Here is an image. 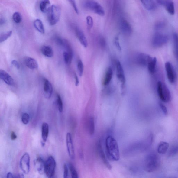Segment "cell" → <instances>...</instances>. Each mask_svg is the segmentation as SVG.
<instances>
[{
    "label": "cell",
    "instance_id": "6da1fadb",
    "mask_svg": "<svg viewBox=\"0 0 178 178\" xmlns=\"http://www.w3.org/2000/svg\"><path fill=\"white\" fill-rule=\"evenodd\" d=\"M106 154L110 160L117 161L119 160L120 154L118 145L115 138L108 136L105 140Z\"/></svg>",
    "mask_w": 178,
    "mask_h": 178
},
{
    "label": "cell",
    "instance_id": "7a4b0ae2",
    "mask_svg": "<svg viewBox=\"0 0 178 178\" xmlns=\"http://www.w3.org/2000/svg\"><path fill=\"white\" fill-rule=\"evenodd\" d=\"M160 164V159L158 155L154 153H150L145 159L144 170L147 172H154L158 169Z\"/></svg>",
    "mask_w": 178,
    "mask_h": 178
},
{
    "label": "cell",
    "instance_id": "3957f363",
    "mask_svg": "<svg viewBox=\"0 0 178 178\" xmlns=\"http://www.w3.org/2000/svg\"><path fill=\"white\" fill-rule=\"evenodd\" d=\"M83 6L88 10L101 16L105 15V11L101 5L94 0H85Z\"/></svg>",
    "mask_w": 178,
    "mask_h": 178
},
{
    "label": "cell",
    "instance_id": "277c9868",
    "mask_svg": "<svg viewBox=\"0 0 178 178\" xmlns=\"http://www.w3.org/2000/svg\"><path fill=\"white\" fill-rule=\"evenodd\" d=\"M157 88L159 96L161 101L165 103L169 102L172 99V96L167 86L161 82H159L157 83Z\"/></svg>",
    "mask_w": 178,
    "mask_h": 178
},
{
    "label": "cell",
    "instance_id": "5b68a950",
    "mask_svg": "<svg viewBox=\"0 0 178 178\" xmlns=\"http://www.w3.org/2000/svg\"><path fill=\"white\" fill-rule=\"evenodd\" d=\"M48 20L51 25H54L59 22L61 16L60 8L57 5H52L48 11Z\"/></svg>",
    "mask_w": 178,
    "mask_h": 178
},
{
    "label": "cell",
    "instance_id": "8992f818",
    "mask_svg": "<svg viewBox=\"0 0 178 178\" xmlns=\"http://www.w3.org/2000/svg\"><path fill=\"white\" fill-rule=\"evenodd\" d=\"M56 163L53 157L50 156L45 162V173L47 177L52 178L55 174Z\"/></svg>",
    "mask_w": 178,
    "mask_h": 178
},
{
    "label": "cell",
    "instance_id": "52a82bcc",
    "mask_svg": "<svg viewBox=\"0 0 178 178\" xmlns=\"http://www.w3.org/2000/svg\"><path fill=\"white\" fill-rule=\"evenodd\" d=\"M168 38L165 34L157 33L154 35L152 39V45L155 48L160 47L167 43Z\"/></svg>",
    "mask_w": 178,
    "mask_h": 178
},
{
    "label": "cell",
    "instance_id": "ba28073f",
    "mask_svg": "<svg viewBox=\"0 0 178 178\" xmlns=\"http://www.w3.org/2000/svg\"><path fill=\"white\" fill-rule=\"evenodd\" d=\"M152 59L153 58L150 55L143 53H138L135 57V63L138 65L143 67L147 66Z\"/></svg>",
    "mask_w": 178,
    "mask_h": 178
},
{
    "label": "cell",
    "instance_id": "9c48e42d",
    "mask_svg": "<svg viewBox=\"0 0 178 178\" xmlns=\"http://www.w3.org/2000/svg\"><path fill=\"white\" fill-rule=\"evenodd\" d=\"M30 157L29 154L25 153L21 158L20 165L22 172L25 174H28L30 170Z\"/></svg>",
    "mask_w": 178,
    "mask_h": 178
},
{
    "label": "cell",
    "instance_id": "30bf717a",
    "mask_svg": "<svg viewBox=\"0 0 178 178\" xmlns=\"http://www.w3.org/2000/svg\"><path fill=\"white\" fill-rule=\"evenodd\" d=\"M117 77L120 82L121 83V88L122 91H124L125 87L126 78L124 71L121 64L119 61L117 62Z\"/></svg>",
    "mask_w": 178,
    "mask_h": 178
},
{
    "label": "cell",
    "instance_id": "8fae6325",
    "mask_svg": "<svg viewBox=\"0 0 178 178\" xmlns=\"http://www.w3.org/2000/svg\"><path fill=\"white\" fill-rule=\"evenodd\" d=\"M66 144L69 157L72 159H74L75 157L74 147L72 138L70 133H67L66 134Z\"/></svg>",
    "mask_w": 178,
    "mask_h": 178
},
{
    "label": "cell",
    "instance_id": "7c38bea8",
    "mask_svg": "<svg viewBox=\"0 0 178 178\" xmlns=\"http://www.w3.org/2000/svg\"><path fill=\"white\" fill-rule=\"evenodd\" d=\"M119 27L122 33L124 35L127 36L131 35L132 32V28L128 21L124 19H122L120 21Z\"/></svg>",
    "mask_w": 178,
    "mask_h": 178
},
{
    "label": "cell",
    "instance_id": "4fadbf2b",
    "mask_svg": "<svg viewBox=\"0 0 178 178\" xmlns=\"http://www.w3.org/2000/svg\"><path fill=\"white\" fill-rule=\"evenodd\" d=\"M165 67L167 77L169 81L171 83H174L175 80V73L174 69L170 62H166Z\"/></svg>",
    "mask_w": 178,
    "mask_h": 178
},
{
    "label": "cell",
    "instance_id": "5bb4252c",
    "mask_svg": "<svg viewBox=\"0 0 178 178\" xmlns=\"http://www.w3.org/2000/svg\"><path fill=\"white\" fill-rule=\"evenodd\" d=\"M35 167L39 174L43 175L45 173V162L40 157L37 158L34 161Z\"/></svg>",
    "mask_w": 178,
    "mask_h": 178
},
{
    "label": "cell",
    "instance_id": "9a60e30c",
    "mask_svg": "<svg viewBox=\"0 0 178 178\" xmlns=\"http://www.w3.org/2000/svg\"><path fill=\"white\" fill-rule=\"evenodd\" d=\"M0 78L8 85L13 86L15 84V81L12 77L5 71L2 69L0 70Z\"/></svg>",
    "mask_w": 178,
    "mask_h": 178
},
{
    "label": "cell",
    "instance_id": "2e32d148",
    "mask_svg": "<svg viewBox=\"0 0 178 178\" xmlns=\"http://www.w3.org/2000/svg\"><path fill=\"white\" fill-rule=\"evenodd\" d=\"M75 31L76 35L80 43L84 47H87L88 46V42L84 32L81 29L78 27L75 28Z\"/></svg>",
    "mask_w": 178,
    "mask_h": 178
},
{
    "label": "cell",
    "instance_id": "e0dca14e",
    "mask_svg": "<svg viewBox=\"0 0 178 178\" xmlns=\"http://www.w3.org/2000/svg\"><path fill=\"white\" fill-rule=\"evenodd\" d=\"M98 150L99 155L101 158L102 160L103 163L108 170H111L112 168V166L108 161L107 157L104 152L102 145H101V141H99L98 144Z\"/></svg>",
    "mask_w": 178,
    "mask_h": 178
},
{
    "label": "cell",
    "instance_id": "ac0fdd59",
    "mask_svg": "<svg viewBox=\"0 0 178 178\" xmlns=\"http://www.w3.org/2000/svg\"><path fill=\"white\" fill-rule=\"evenodd\" d=\"M44 91L45 98H50L53 93V87L52 84L47 79H45L44 82Z\"/></svg>",
    "mask_w": 178,
    "mask_h": 178
},
{
    "label": "cell",
    "instance_id": "d6986e66",
    "mask_svg": "<svg viewBox=\"0 0 178 178\" xmlns=\"http://www.w3.org/2000/svg\"><path fill=\"white\" fill-rule=\"evenodd\" d=\"M170 15H174L175 12L174 2L173 0H163L162 5Z\"/></svg>",
    "mask_w": 178,
    "mask_h": 178
},
{
    "label": "cell",
    "instance_id": "ffe728a7",
    "mask_svg": "<svg viewBox=\"0 0 178 178\" xmlns=\"http://www.w3.org/2000/svg\"><path fill=\"white\" fill-rule=\"evenodd\" d=\"M24 61L25 65L29 69H34L38 68V64L37 62L33 58L27 57L25 58Z\"/></svg>",
    "mask_w": 178,
    "mask_h": 178
},
{
    "label": "cell",
    "instance_id": "44dd1931",
    "mask_svg": "<svg viewBox=\"0 0 178 178\" xmlns=\"http://www.w3.org/2000/svg\"><path fill=\"white\" fill-rule=\"evenodd\" d=\"M51 6L50 0H41L39 3L40 10L43 13H48Z\"/></svg>",
    "mask_w": 178,
    "mask_h": 178
},
{
    "label": "cell",
    "instance_id": "7402d4cb",
    "mask_svg": "<svg viewBox=\"0 0 178 178\" xmlns=\"http://www.w3.org/2000/svg\"><path fill=\"white\" fill-rule=\"evenodd\" d=\"M113 74L112 69L111 67H108L106 71L105 77L103 81V85L107 86L110 84L112 80Z\"/></svg>",
    "mask_w": 178,
    "mask_h": 178
},
{
    "label": "cell",
    "instance_id": "603a6c76",
    "mask_svg": "<svg viewBox=\"0 0 178 178\" xmlns=\"http://www.w3.org/2000/svg\"><path fill=\"white\" fill-rule=\"evenodd\" d=\"M49 128L48 124L44 122L41 127V136L43 142H45L47 141L49 134Z\"/></svg>",
    "mask_w": 178,
    "mask_h": 178
},
{
    "label": "cell",
    "instance_id": "cb8c5ba5",
    "mask_svg": "<svg viewBox=\"0 0 178 178\" xmlns=\"http://www.w3.org/2000/svg\"><path fill=\"white\" fill-rule=\"evenodd\" d=\"M169 147V144L167 142H161L157 147V152L159 154H165L167 152Z\"/></svg>",
    "mask_w": 178,
    "mask_h": 178
},
{
    "label": "cell",
    "instance_id": "d4e9b609",
    "mask_svg": "<svg viewBox=\"0 0 178 178\" xmlns=\"http://www.w3.org/2000/svg\"><path fill=\"white\" fill-rule=\"evenodd\" d=\"M41 50L43 55L46 57H51L53 56V50L50 46H43L41 48Z\"/></svg>",
    "mask_w": 178,
    "mask_h": 178
},
{
    "label": "cell",
    "instance_id": "484cf974",
    "mask_svg": "<svg viewBox=\"0 0 178 178\" xmlns=\"http://www.w3.org/2000/svg\"><path fill=\"white\" fill-rule=\"evenodd\" d=\"M34 25L36 29L41 34L45 33V28L43 23L41 21L37 19L34 21Z\"/></svg>",
    "mask_w": 178,
    "mask_h": 178
},
{
    "label": "cell",
    "instance_id": "4316f807",
    "mask_svg": "<svg viewBox=\"0 0 178 178\" xmlns=\"http://www.w3.org/2000/svg\"><path fill=\"white\" fill-rule=\"evenodd\" d=\"M144 7L148 10H153L155 8V4L153 0H141Z\"/></svg>",
    "mask_w": 178,
    "mask_h": 178
},
{
    "label": "cell",
    "instance_id": "83f0119b",
    "mask_svg": "<svg viewBox=\"0 0 178 178\" xmlns=\"http://www.w3.org/2000/svg\"><path fill=\"white\" fill-rule=\"evenodd\" d=\"M88 126L89 133L90 135H93L95 130L94 119L93 117L91 116L89 118Z\"/></svg>",
    "mask_w": 178,
    "mask_h": 178
},
{
    "label": "cell",
    "instance_id": "f1b7e54d",
    "mask_svg": "<svg viewBox=\"0 0 178 178\" xmlns=\"http://www.w3.org/2000/svg\"><path fill=\"white\" fill-rule=\"evenodd\" d=\"M157 59L156 57H154L152 61L148 65V69L149 72L153 73L155 71L157 65Z\"/></svg>",
    "mask_w": 178,
    "mask_h": 178
},
{
    "label": "cell",
    "instance_id": "f546056e",
    "mask_svg": "<svg viewBox=\"0 0 178 178\" xmlns=\"http://www.w3.org/2000/svg\"><path fill=\"white\" fill-rule=\"evenodd\" d=\"M174 40V52L176 57L178 59V34L175 33L173 34Z\"/></svg>",
    "mask_w": 178,
    "mask_h": 178
},
{
    "label": "cell",
    "instance_id": "4dcf8cb0",
    "mask_svg": "<svg viewBox=\"0 0 178 178\" xmlns=\"http://www.w3.org/2000/svg\"><path fill=\"white\" fill-rule=\"evenodd\" d=\"M63 57L65 63L67 65L71 63L73 57V55L69 54L66 51H65L63 53Z\"/></svg>",
    "mask_w": 178,
    "mask_h": 178
},
{
    "label": "cell",
    "instance_id": "1f68e13d",
    "mask_svg": "<svg viewBox=\"0 0 178 178\" xmlns=\"http://www.w3.org/2000/svg\"><path fill=\"white\" fill-rule=\"evenodd\" d=\"M69 168L70 170L71 177L73 178H78V175L77 170L72 164H69Z\"/></svg>",
    "mask_w": 178,
    "mask_h": 178
},
{
    "label": "cell",
    "instance_id": "d6a6232c",
    "mask_svg": "<svg viewBox=\"0 0 178 178\" xmlns=\"http://www.w3.org/2000/svg\"><path fill=\"white\" fill-rule=\"evenodd\" d=\"M12 31H10L1 34L0 36V43L4 42L12 35Z\"/></svg>",
    "mask_w": 178,
    "mask_h": 178
},
{
    "label": "cell",
    "instance_id": "836d02e7",
    "mask_svg": "<svg viewBox=\"0 0 178 178\" xmlns=\"http://www.w3.org/2000/svg\"><path fill=\"white\" fill-rule=\"evenodd\" d=\"M13 21L16 24H19L21 22L22 18L20 13L18 12H15L13 14L12 16Z\"/></svg>",
    "mask_w": 178,
    "mask_h": 178
},
{
    "label": "cell",
    "instance_id": "e575fe53",
    "mask_svg": "<svg viewBox=\"0 0 178 178\" xmlns=\"http://www.w3.org/2000/svg\"><path fill=\"white\" fill-rule=\"evenodd\" d=\"M57 103L59 112H62L63 110V104L61 97L59 94L57 95Z\"/></svg>",
    "mask_w": 178,
    "mask_h": 178
},
{
    "label": "cell",
    "instance_id": "d590c367",
    "mask_svg": "<svg viewBox=\"0 0 178 178\" xmlns=\"http://www.w3.org/2000/svg\"><path fill=\"white\" fill-rule=\"evenodd\" d=\"M77 70L79 75L82 77L84 72V65L81 60H79L78 62Z\"/></svg>",
    "mask_w": 178,
    "mask_h": 178
},
{
    "label": "cell",
    "instance_id": "8d00e7d4",
    "mask_svg": "<svg viewBox=\"0 0 178 178\" xmlns=\"http://www.w3.org/2000/svg\"><path fill=\"white\" fill-rule=\"evenodd\" d=\"M169 155L170 156H175L178 154V145L173 147L168 152Z\"/></svg>",
    "mask_w": 178,
    "mask_h": 178
},
{
    "label": "cell",
    "instance_id": "74e56055",
    "mask_svg": "<svg viewBox=\"0 0 178 178\" xmlns=\"http://www.w3.org/2000/svg\"><path fill=\"white\" fill-rule=\"evenodd\" d=\"M86 23L88 28L91 29L93 25V18L91 16H88L86 18Z\"/></svg>",
    "mask_w": 178,
    "mask_h": 178
},
{
    "label": "cell",
    "instance_id": "f35d334b",
    "mask_svg": "<svg viewBox=\"0 0 178 178\" xmlns=\"http://www.w3.org/2000/svg\"><path fill=\"white\" fill-rule=\"evenodd\" d=\"M30 120V116L27 113H24L23 114L21 118L22 123L25 125H27L29 123Z\"/></svg>",
    "mask_w": 178,
    "mask_h": 178
},
{
    "label": "cell",
    "instance_id": "ab89813d",
    "mask_svg": "<svg viewBox=\"0 0 178 178\" xmlns=\"http://www.w3.org/2000/svg\"><path fill=\"white\" fill-rule=\"evenodd\" d=\"M68 1L70 3L72 6L76 13L78 14L79 10L77 4L76 3L75 0H68Z\"/></svg>",
    "mask_w": 178,
    "mask_h": 178
},
{
    "label": "cell",
    "instance_id": "60d3db41",
    "mask_svg": "<svg viewBox=\"0 0 178 178\" xmlns=\"http://www.w3.org/2000/svg\"><path fill=\"white\" fill-rule=\"evenodd\" d=\"M99 41L101 47L103 48H105L106 45V42L105 38L101 36L99 38Z\"/></svg>",
    "mask_w": 178,
    "mask_h": 178
},
{
    "label": "cell",
    "instance_id": "b9f144b4",
    "mask_svg": "<svg viewBox=\"0 0 178 178\" xmlns=\"http://www.w3.org/2000/svg\"><path fill=\"white\" fill-rule=\"evenodd\" d=\"M159 105L161 110L162 111L163 114L165 115H167L168 112L167 108L166 107L165 105H163V104L161 102L159 103Z\"/></svg>",
    "mask_w": 178,
    "mask_h": 178
},
{
    "label": "cell",
    "instance_id": "7bdbcfd3",
    "mask_svg": "<svg viewBox=\"0 0 178 178\" xmlns=\"http://www.w3.org/2000/svg\"><path fill=\"white\" fill-rule=\"evenodd\" d=\"M114 43L115 47H116L118 50H121V45H120L119 38L118 37H116L115 38Z\"/></svg>",
    "mask_w": 178,
    "mask_h": 178
},
{
    "label": "cell",
    "instance_id": "ee69618b",
    "mask_svg": "<svg viewBox=\"0 0 178 178\" xmlns=\"http://www.w3.org/2000/svg\"><path fill=\"white\" fill-rule=\"evenodd\" d=\"M68 175V169L67 166L66 164L64 165V174L63 177L64 178H67Z\"/></svg>",
    "mask_w": 178,
    "mask_h": 178
},
{
    "label": "cell",
    "instance_id": "f6af8a7d",
    "mask_svg": "<svg viewBox=\"0 0 178 178\" xmlns=\"http://www.w3.org/2000/svg\"><path fill=\"white\" fill-rule=\"evenodd\" d=\"M55 41L57 44L61 46L63 45V39H62L59 37H57L55 38Z\"/></svg>",
    "mask_w": 178,
    "mask_h": 178
},
{
    "label": "cell",
    "instance_id": "bcb514c9",
    "mask_svg": "<svg viewBox=\"0 0 178 178\" xmlns=\"http://www.w3.org/2000/svg\"><path fill=\"white\" fill-rule=\"evenodd\" d=\"M11 63L17 69H20V64L19 63H18V62L17 61H16V60H13L11 61Z\"/></svg>",
    "mask_w": 178,
    "mask_h": 178
},
{
    "label": "cell",
    "instance_id": "7dc6e473",
    "mask_svg": "<svg viewBox=\"0 0 178 178\" xmlns=\"http://www.w3.org/2000/svg\"><path fill=\"white\" fill-rule=\"evenodd\" d=\"M164 24L163 23L160 22L158 23L156 25V28L157 30H159L163 28L164 27Z\"/></svg>",
    "mask_w": 178,
    "mask_h": 178
},
{
    "label": "cell",
    "instance_id": "c3c4849f",
    "mask_svg": "<svg viewBox=\"0 0 178 178\" xmlns=\"http://www.w3.org/2000/svg\"><path fill=\"white\" fill-rule=\"evenodd\" d=\"M11 139L12 140H15L17 138V136L16 135L15 132H11Z\"/></svg>",
    "mask_w": 178,
    "mask_h": 178
},
{
    "label": "cell",
    "instance_id": "681fc988",
    "mask_svg": "<svg viewBox=\"0 0 178 178\" xmlns=\"http://www.w3.org/2000/svg\"><path fill=\"white\" fill-rule=\"evenodd\" d=\"M75 85L76 86H78L79 84V80L77 75L76 73L75 74Z\"/></svg>",
    "mask_w": 178,
    "mask_h": 178
},
{
    "label": "cell",
    "instance_id": "f907efd6",
    "mask_svg": "<svg viewBox=\"0 0 178 178\" xmlns=\"http://www.w3.org/2000/svg\"><path fill=\"white\" fill-rule=\"evenodd\" d=\"M7 178H13L14 176H13V175L11 172H9L8 173L7 175Z\"/></svg>",
    "mask_w": 178,
    "mask_h": 178
},
{
    "label": "cell",
    "instance_id": "816d5d0a",
    "mask_svg": "<svg viewBox=\"0 0 178 178\" xmlns=\"http://www.w3.org/2000/svg\"><path fill=\"white\" fill-rule=\"evenodd\" d=\"M156 1L158 2V3L162 5L163 0H156Z\"/></svg>",
    "mask_w": 178,
    "mask_h": 178
},
{
    "label": "cell",
    "instance_id": "f5cc1de1",
    "mask_svg": "<svg viewBox=\"0 0 178 178\" xmlns=\"http://www.w3.org/2000/svg\"><path fill=\"white\" fill-rule=\"evenodd\" d=\"M45 142H42V143H41V144H42V146H44L45 145Z\"/></svg>",
    "mask_w": 178,
    "mask_h": 178
}]
</instances>
